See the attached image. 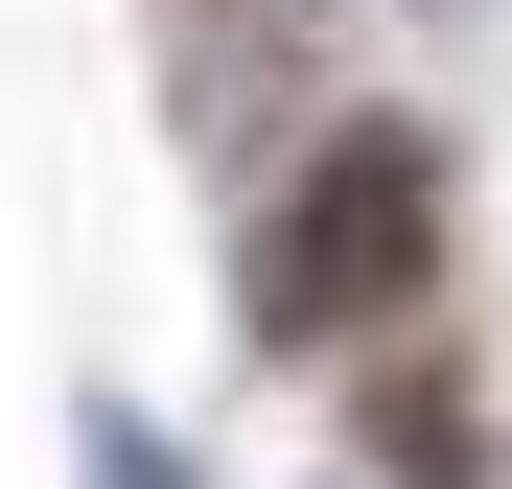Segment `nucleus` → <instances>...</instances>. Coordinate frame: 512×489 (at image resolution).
Masks as SVG:
<instances>
[{"label": "nucleus", "instance_id": "1", "mask_svg": "<svg viewBox=\"0 0 512 489\" xmlns=\"http://www.w3.org/2000/svg\"><path fill=\"white\" fill-rule=\"evenodd\" d=\"M419 280H443V140L419 117H326L280 163V210H256V350H373V326H419Z\"/></svg>", "mask_w": 512, "mask_h": 489}, {"label": "nucleus", "instance_id": "2", "mask_svg": "<svg viewBox=\"0 0 512 489\" xmlns=\"http://www.w3.org/2000/svg\"><path fill=\"white\" fill-rule=\"evenodd\" d=\"M70 466H94V489H187V443H163L140 396H94V443H70Z\"/></svg>", "mask_w": 512, "mask_h": 489}]
</instances>
